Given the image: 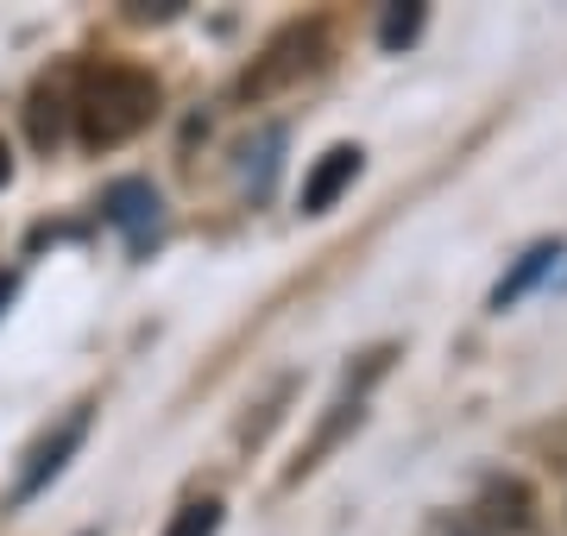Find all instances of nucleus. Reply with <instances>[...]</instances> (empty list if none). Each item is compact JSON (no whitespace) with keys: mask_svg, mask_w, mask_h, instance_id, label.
Returning a JSON list of instances; mask_svg holds the SVG:
<instances>
[{"mask_svg":"<svg viewBox=\"0 0 567 536\" xmlns=\"http://www.w3.org/2000/svg\"><path fill=\"white\" fill-rule=\"evenodd\" d=\"M158 114V83L140 70H95L82 89V140L89 145H121Z\"/></svg>","mask_w":567,"mask_h":536,"instance_id":"1","label":"nucleus"},{"mask_svg":"<svg viewBox=\"0 0 567 536\" xmlns=\"http://www.w3.org/2000/svg\"><path fill=\"white\" fill-rule=\"evenodd\" d=\"M102 215H107L114 227H121L133 247H145V240L158 234V189L140 184V177H126V184L107 189V208H102Z\"/></svg>","mask_w":567,"mask_h":536,"instance_id":"2","label":"nucleus"},{"mask_svg":"<svg viewBox=\"0 0 567 536\" xmlns=\"http://www.w3.org/2000/svg\"><path fill=\"white\" fill-rule=\"evenodd\" d=\"M353 177H360V145H334V152H322L316 171L303 177V215H328Z\"/></svg>","mask_w":567,"mask_h":536,"instance_id":"3","label":"nucleus"},{"mask_svg":"<svg viewBox=\"0 0 567 536\" xmlns=\"http://www.w3.org/2000/svg\"><path fill=\"white\" fill-rule=\"evenodd\" d=\"M82 430H89V411H76L58 435H51V442H39V454H32V467H25V480H20V498H39L44 486L63 474V461L82 449Z\"/></svg>","mask_w":567,"mask_h":536,"instance_id":"4","label":"nucleus"},{"mask_svg":"<svg viewBox=\"0 0 567 536\" xmlns=\"http://www.w3.org/2000/svg\"><path fill=\"white\" fill-rule=\"evenodd\" d=\"M555 259H561V247H555V240H543V247H529L524 259H517V271H511L505 285L492 290V310H511V303H517V297H524V290L536 285V278H543V271H555Z\"/></svg>","mask_w":567,"mask_h":536,"instance_id":"5","label":"nucleus"},{"mask_svg":"<svg viewBox=\"0 0 567 536\" xmlns=\"http://www.w3.org/2000/svg\"><path fill=\"white\" fill-rule=\"evenodd\" d=\"M215 530H221V505H215V498H196V505H183V512L171 517L164 536H215Z\"/></svg>","mask_w":567,"mask_h":536,"instance_id":"6","label":"nucleus"},{"mask_svg":"<svg viewBox=\"0 0 567 536\" xmlns=\"http://www.w3.org/2000/svg\"><path fill=\"white\" fill-rule=\"evenodd\" d=\"M416 32H423V7H391L385 25H379V44H385V51H404Z\"/></svg>","mask_w":567,"mask_h":536,"instance_id":"7","label":"nucleus"},{"mask_svg":"<svg viewBox=\"0 0 567 536\" xmlns=\"http://www.w3.org/2000/svg\"><path fill=\"white\" fill-rule=\"evenodd\" d=\"M13 177V152H7V140H0V184Z\"/></svg>","mask_w":567,"mask_h":536,"instance_id":"8","label":"nucleus"},{"mask_svg":"<svg viewBox=\"0 0 567 536\" xmlns=\"http://www.w3.org/2000/svg\"><path fill=\"white\" fill-rule=\"evenodd\" d=\"M7 297H13V278H0V310H7Z\"/></svg>","mask_w":567,"mask_h":536,"instance_id":"9","label":"nucleus"},{"mask_svg":"<svg viewBox=\"0 0 567 536\" xmlns=\"http://www.w3.org/2000/svg\"><path fill=\"white\" fill-rule=\"evenodd\" d=\"M454 536H480V530H454Z\"/></svg>","mask_w":567,"mask_h":536,"instance_id":"10","label":"nucleus"}]
</instances>
